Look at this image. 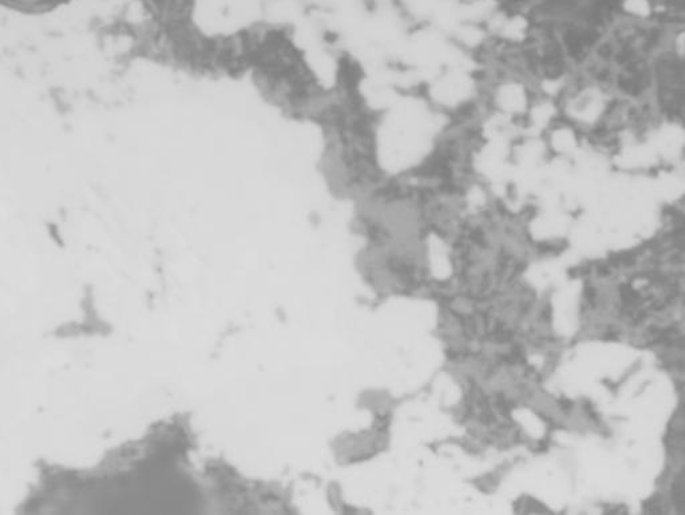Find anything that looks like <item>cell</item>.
I'll return each mask as SVG.
<instances>
[{
    "label": "cell",
    "mask_w": 685,
    "mask_h": 515,
    "mask_svg": "<svg viewBox=\"0 0 685 515\" xmlns=\"http://www.w3.org/2000/svg\"><path fill=\"white\" fill-rule=\"evenodd\" d=\"M1 4L19 14L40 15L56 11L73 0H0Z\"/></svg>",
    "instance_id": "cell-1"
},
{
    "label": "cell",
    "mask_w": 685,
    "mask_h": 515,
    "mask_svg": "<svg viewBox=\"0 0 685 515\" xmlns=\"http://www.w3.org/2000/svg\"><path fill=\"white\" fill-rule=\"evenodd\" d=\"M625 8L637 15H647L649 12V4L647 0H627Z\"/></svg>",
    "instance_id": "cell-2"
}]
</instances>
